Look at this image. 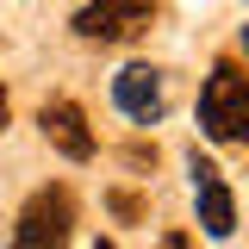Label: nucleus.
<instances>
[{
    "instance_id": "7",
    "label": "nucleus",
    "mask_w": 249,
    "mask_h": 249,
    "mask_svg": "<svg viewBox=\"0 0 249 249\" xmlns=\"http://www.w3.org/2000/svg\"><path fill=\"white\" fill-rule=\"evenodd\" d=\"M162 249H193V243H187L181 231H168V237H162Z\"/></svg>"
},
{
    "instance_id": "1",
    "label": "nucleus",
    "mask_w": 249,
    "mask_h": 249,
    "mask_svg": "<svg viewBox=\"0 0 249 249\" xmlns=\"http://www.w3.org/2000/svg\"><path fill=\"white\" fill-rule=\"evenodd\" d=\"M199 131L212 143H243L249 150V75L237 62H212L199 88Z\"/></svg>"
},
{
    "instance_id": "6",
    "label": "nucleus",
    "mask_w": 249,
    "mask_h": 249,
    "mask_svg": "<svg viewBox=\"0 0 249 249\" xmlns=\"http://www.w3.org/2000/svg\"><path fill=\"white\" fill-rule=\"evenodd\" d=\"M37 124H44V137H50L69 162H88V156H93V131H88V119H81L75 100H44Z\"/></svg>"
},
{
    "instance_id": "9",
    "label": "nucleus",
    "mask_w": 249,
    "mask_h": 249,
    "mask_svg": "<svg viewBox=\"0 0 249 249\" xmlns=\"http://www.w3.org/2000/svg\"><path fill=\"white\" fill-rule=\"evenodd\" d=\"M93 249H112V243H93Z\"/></svg>"
},
{
    "instance_id": "2",
    "label": "nucleus",
    "mask_w": 249,
    "mask_h": 249,
    "mask_svg": "<svg viewBox=\"0 0 249 249\" xmlns=\"http://www.w3.org/2000/svg\"><path fill=\"white\" fill-rule=\"evenodd\" d=\"M69 231H75V199H69V187H44V193L25 199L19 231H13V249H62Z\"/></svg>"
},
{
    "instance_id": "5",
    "label": "nucleus",
    "mask_w": 249,
    "mask_h": 249,
    "mask_svg": "<svg viewBox=\"0 0 249 249\" xmlns=\"http://www.w3.org/2000/svg\"><path fill=\"white\" fill-rule=\"evenodd\" d=\"M112 106H119L131 124H156L168 112V88H162V75H156L150 62H131L112 75Z\"/></svg>"
},
{
    "instance_id": "3",
    "label": "nucleus",
    "mask_w": 249,
    "mask_h": 249,
    "mask_svg": "<svg viewBox=\"0 0 249 249\" xmlns=\"http://www.w3.org/2000/svg\"><path fill=\"white\" fill-rule=\"evenodd\" d=\"M150 19H156V0H88L75 13V31L100 37V44H131L150 31Z\"/></svg>"
},
{
    "instance_id": "4",
    "label": "nucleus",
    "mask_w": 249,
    "mask_h": 249,
    "mask_svg": "<svg viewBox=\"0 0 249 249\" xmlns=\"http://www.w3.org/2000/svg\"><path fill=\"white\" fill-rule=\"evenodd\" d=\"M187 175H193V206H199L206 237H231V231H237V199H231V181H224V175H218L199 150L187 156Z\"/></svg>"
},
{
    "instance_id": "8",
    "label": "nucleus",
    "mask_w": 249,
    "mask_h": 249,
    "mask_svg": "<svg viewBox=\"0 0 249 249\" xmlns=\"http://www.w3.org/2000/svg\"><path fill=\"white\" fill-rule=\"evenodd\" d=\"M6 112H13V100H6V88H0V124H6Z\"/></svg>"
}]
</instances>
